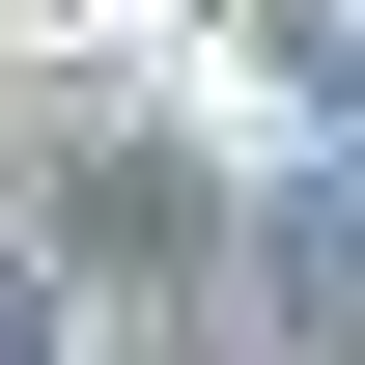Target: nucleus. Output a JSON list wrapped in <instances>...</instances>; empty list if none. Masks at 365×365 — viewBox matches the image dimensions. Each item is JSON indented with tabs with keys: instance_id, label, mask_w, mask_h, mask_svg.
<instances>
[{
	"instance_id": "nucleus-1",
	"label": "nucleus",
	"mask_w": 365,
	"mask_h": 365,
	"mask_svg": "<svg viewBox=\"0 0 365 365\" xmlns=\"http://www.w3.org/2000/svg\"><path fill=\"white\" fill-rule=\"evenodd\" d=\"M0 365H56V253H0Z\"/></svg>"
}]
</instances>
